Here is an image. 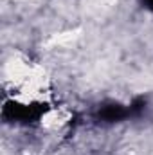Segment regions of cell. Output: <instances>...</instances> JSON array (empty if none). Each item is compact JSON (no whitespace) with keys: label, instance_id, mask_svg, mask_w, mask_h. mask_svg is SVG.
Wrapping results in <instances>:
<instances>
[{"label":"cell","instance_id":"cell-1","mask_svg":"<svg viewBox=\"0 0 153 155\" xmlns=\"http://www.w3.org/2000/svg\"><path fill=\"white\" fill-rule=\"evenodd\" d=\"M141 2H142V5H144L146 9H150L153 13V0H141Z\"/></svg>","mask_w":153,"mask_h":155}]
</instances>
